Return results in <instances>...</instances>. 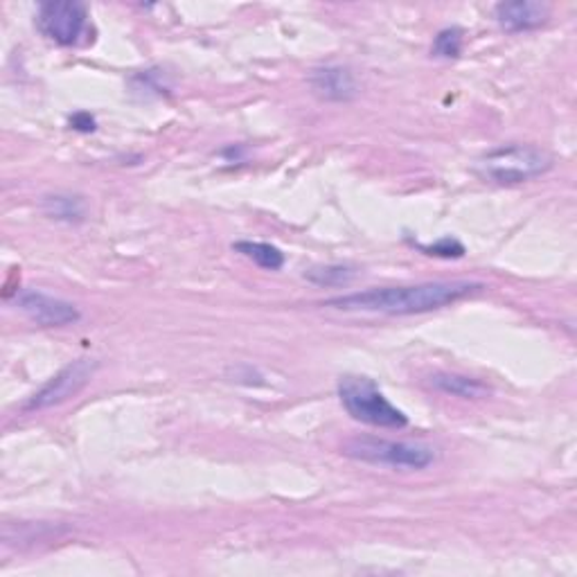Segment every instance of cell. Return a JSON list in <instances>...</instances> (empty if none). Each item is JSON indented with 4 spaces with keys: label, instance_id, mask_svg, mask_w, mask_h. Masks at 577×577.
<instances>
[{
    "label": "cell",
    "instance_id": "7c38bea8",
    "mask_svg": "<svg viewBox=\"0 0 577 577\" xmlns=\"http://www.w3.org/2000/svg\"><path fill=\"white\" fill-rule=\"evenodd\" d=\"M233 248L237 253H242L244 257L253 259L257 266L266 271H278L285 266V253L274 246V244H266V242H237L233 244Z\"/></svg>",
    "mask_w": 577,
    "mask_h": 577
},
{
    "label": "cell",
    "instance_id": "5b68a950",
    "mask_svg": "<svg viewBox=\"0 0 577 577\" xmlns=\"http://www.w3.org/2000/svg\"><path fill=\"white\" fill-rule=\"evenodd\" d=\"M36 25L41 34L55 41L57 46L70 48L88 32V10L77 0H51L38 8Z\"/></svg>",
    "mask_w": 577,
    "mask_h": 577
},
{
    "label": "cell",
    "instance_id": "277c9868",
    "mask_svg": "<svg viewBox=\"0 0 577 577\" xmlns=\"http://www.w3.org/2000/svg\"><path fill=\"white\" fill-rule=\"evenodd\" d=\"M343 454L352 461L392 467L402 471H420L433 465L435 452L422 442L384 440V437H354L343 445Z\"/></svg>",
    "mask_w": 577,
    "mask_h": 577
},
{
    "label": "cell",
    "instance_id": "52a82bcc",
    "mask_svg": "<svg viewBox=\"0 0 577 577\" xmlns=\"http://www.w3.org/2000/svg\"><path fill=\"white\" fill-rule=\"evenodd\" d=\"M16 304L30 321L41 328H64L81 319L73 302L43 291H21L16 293Z\"/></svg>",
    "mask_w": 577,
    "mask_h": 577
},
{
    "label": "cell",
    "instance_id": "30bf717a",
    "mask_svg": "<svg viewBox=\"0 0 577 577\" xmlns=\"http://www.w3.org/2000/svg\"><path fill=\"white\" fill-rule=\"evenodd\" d=\"M429 381L435 390L452 395V397H461V399H480V397L490 395V386L482 384L480 379L458 375V373H433Z\"/></svg>",
    "mask_w": 577,
    "mask_h": 577
},
{
    "label": "cell",
    "instance_id": "9c48e42d",
    "mask_svg": "<svg viewBox=\"0 0 577 577\" xmlns=\"http://www.w3.org/2000/svg\"><path fill=\"white\" fill-rule=\"evenodd\" d=\"M551 5L537 3V0H512V3H499L495 8V19L506 32H532L540 30L551 21Z\"/></svg>",
    "mask_w": 577,
    "mask_h": 577
},
{
    "label": "cell",
    "instance_id": "9a60e30c",
    "mask_svg": "<svg viewBox=\"0 0 577 577\" xmlns=\"http://www.w3.org/2000/svg\"><path fill=\"white\" fill-rule=\"evenodd\" d=\"M422 251H426L429 255H437V257H463L465 255V246L454 237L440 240L433 246H422Z\"/></svg>",
    "mask_w": 577,
    "mask_h": 577
},
{
    "label": "cell",
    "instance_id": "4fadbf2b",
    "mask_svg": "<svg viewBox=\"0 0 577 577\" xmlns=\"http://www.w3.org/2000/svg\"><path fill=\"white\" fill-rule=\"evenodd\" d=\"M463 30L461 27H447V30H440L437 36L433 38V48L431 53L440 59H456L463 53Z\"/></svg>",
    "mask_w": 577,
    "mask_h": 577
},
{
    "label": "cell",
    "instance_id": "5bb4252c",
    "mask_svg": "<svg viewBox=\"0 0 577 577\" xmlns=\"http://www.w3.org/2000/svg\"><path fill=\"white\" fill-rule=\"evenodd\" d=\"M304 278L321 287H341L354 278L349 266H314V269L304 271Z\"/></svg>",
    "mask_w": 577,
    "mask_h": 577
},
{
    "label": "cell",
    "instance_id": "ba28073f",
    "mask_svg": "<svg viewBox=\"0 0 577 577\" xmlns=\"http://www.w3.org/2000/svg\"><path fill=\"white\" fill-rule=\"evenodd\" d=\"M312 91L325 102H352L359 96V81L347 66H321L309 75Z\"/></svg>",
    "mask_w": 577,
    "mask_h": 577
},
{
    "label": "cell",
    "instance_id": "6da1fadb",
    "mask_svg": "<svg viewBox=\"0 0 577 577\" xmlns=\"http://www.w3.org/2000/svg\"><path fill=\"white\" fill-rule=\"evenodd\" d=\"M482 282L471 280H440L420 282L407 287H377L366 291H354L325 300V307L341 309V312H364V314H386V317H413L429 314L435 309L450 307L482 291Z\"/></svg>",
    "mask_w": 577,
    "mask_h": 577
},
{
    "label": "cell",
    "instance_id": "8992f818",
    "mask_svg": "<svg viewBox=\"0 0 577 577\" xmlns=\"http://www.w3.org/2000/svg\"><path fill=\"white\" fill-rule=\"evenodd\" d=\"M100 364L96 359H77L64 370H59L46 386L36 390L23 407V411H46L53 407H59L68 399H73L77 392L86 388V384L93 379Z\"/></svg>",
    "mask_w": 577,
    "mask_h": 577
},
{
    "label": "cell",
    "instance_id": "3957f363",
    "mask_svg": "<svg viewBox=\"0 0 577 577\" xmlns=\"http://www.w3.org/2000/svg\"><path fill=\"white\" fill-rule=\"evenodd\" d=\"M339 399L347 415L377 429H404L409 418L399 411L379 386L368 377H343L339 381Z\"/></svg>",
    "mask_w": 577,
    "mask_h": 577
},
{
    "label": "cell",
    "instance_id": "8fae6325",
    "mask_svg": "<svg viewBox=\"0 0 577 577\" xmlns=\"http://www.w3.org/2000/svg\"><path fill=\"white\" fill-rule=\"evenodd\" d=\"M43 212L66 224H79L86 217V203L77 195H53L43 199Z\"/></svg>",
    "mask_w": 577,
    "mask_h": 577
},
{
    "label": "cell",
    "instance_id": "7a4b0ae2",
    "mask_svg": "<svg viewBox=\"0 0 577 577\" xmlns=\"http://www.w3.org/2000/svg\"><path fill=\"white\" fill-rule=\"evenodd\" d=\"M555 160L540 147L530 145H508L487 152L478 163L476 171L485 181L497 186H519L553 169Z\"/></svg>",
    "mask_w": 577,
    "mask_h": 577
}]
</instances>
